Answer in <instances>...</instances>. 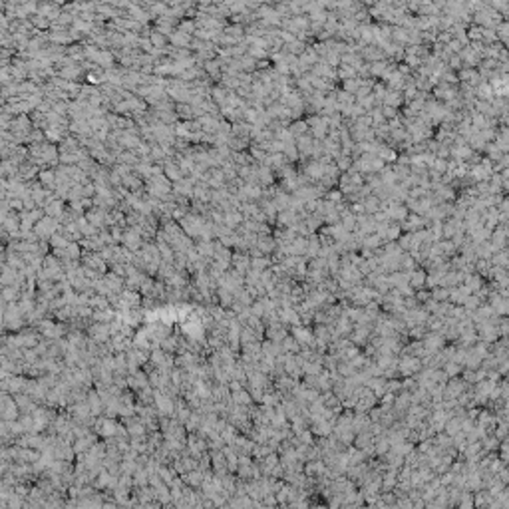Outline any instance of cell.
Masks as SVG:
<instances>
[{"label":"cell","instance_id":"obj_8","mask_svg":"<svg viewBox=\"0 0 509 509\" xmlns=\"http://www.w3.org/2000/svg\"><path fill=\"white\" fill-rule=\"evenodd\" d=\"M231 402L233 404H239V406H253V396H251V392L247 388H241V390H235V392H231Z\"/></svg>","mask_w":509,"mask_h":509},{"label":"cell","instance_id":"obj_4","mask_svg":"<svg viewBox=\"0 0 509 509\" xmlns=\"http://www.w3.org/2000/svg\"><path fill=\"white\" fill-rule=\"evenodd\" d=\"M86 332H88V336H90L92 340H96L98 344H104V342H107L112 338V326H110V322H92Z\"/></svg>","mask_w":509,"mask_h":509},{"label":"cell","instance_id":"obj_12","mask_svg":"<svg viewBox=\"0 0 509 509\" xmlns=\"http://www.w3.org/2000/svg\"><path fill=\"white\" fill-rule=\"evenodd\" d=\"M270 267V261L269 259H265L263 254H259V257H253V261H251V269H257V270H265Z\"/></svg>","mask_w":509,"mask_h":509},{"label":"cell","instance_id":"obj_13","mask_svg":"<svg viewBox=\"0 0 509 509\" xmlns=\"http://www.w3.org/2000/svg\"><path fill=\"white\" fill-rule=\"evenodd\" d=\"M40 181H42L44 185H54V183H56V173H54V171H42V173H40Z\"/></svg>","mask_w":509,"mask_h":509},{"label":"cell","instance_id":"obj_3","mask_svg":"<svg viewBox=\"0 0 509 509\" xmlns=\"http://www.w3.org/2000/svg\"><path fill=\"white\" fill-rule=\"evenodd\" d=\"M209 440L207 438H203V435H199L197 432H189L187 435V453H191L193 458H201L203 453H207L209 451Z\"/></svg>","mask_w":509,"mask_h":509},{"label":"cell","instance_id":"obj_2","mask_svg":"<svg viewBox=\"0 0 509 509\" xmlns=\"http://www.w3.org/2000/svg\"><path fill=\"white\" fill-rule=\"evenodd\" d=\"M60 227H62V223H60V219H56V217H50V215H46V217H42L38 223H36V227H34V231H36V235L40 237V239H44V241H48L52 235H56L58 231H60Z\"/></svg>","mask_w":509,"mask_h":509},{"label":"cell","instance_id":"obj_10","mask_svg":"<svg viewBox=\"0 0 509 509\" xmlns=\"http://www.w3.org/2000/svg\"><path fill=\"white\" fill-rule=\"evenodd\" d=\"M267 336H269V340L279 342V340L285 338V330H283V326L279 322H272V324H269V329H267Z\"/></svg>","mask_w":509,"mask_h":509},{"label":"cell","instance_id":"obj_11","mask_svg":"<svg viewBox=\"0 0 509 509\" xmlns=\"http://www.w3.org/2000/svg\"><path fill=\"white\" fill-rule=\"evenodd\" d=\"M261 253H270L272 249H275V243H272V239L270 237H261L259 235V239H257V245H254Z\"/></svg>","mask_w":509,"mask_h":509},{"label":"cell","instance_id":"obj_1","mask_svg":"<svg viewBox=\"0 0 509 509\" xmlns=\"http://www.w3.org/2000/svg\"><path fill=\"white\" fill-rule=\"evenodd\" d=\"M121 424L116 422V418H107V416H98L96 422H94V426H92V430L96 432V434L100 435V438H114V435L120 432Z\"/></svg>","mask_w":509,"mask_h":509},{"label":"cell","instance_id":"obj_6","mask_svg":"<svg viewBox=\"0 0 509 509\" xmlns=\"http://www.w3.org/2000/svg\"><path fill=\"white\" fill-rule=\"evenodd\" d=\"M251 261H253V257H251L249 251H237V253H233L231 267L235 270H239L241 275H247L251 270Z\"/></svg>","mask_w":509,"mask_h":509},{"label":"cell","instance_id":"obj_5","mask_svg":"<svg viewBox=\"0 0 509 509\" xmlns=\"http://www.w3.org/2000/svg\"><path fill=\"white\" fill-rule=\"evenodd\" d=\"M121 245L128 247V249H132V251H139V249L146 245V239H143V235H141L135 227H128V229L123 231Z\"/></svg>","mask_w":509,"mask_h":509},{"label":"cell","instance_id":"obj_7","mask_svg":"<svg viewBox=\"0 0 509 509\" xmlns=\"http://www.w3.org/2000/svg\"><path fill=\"white\" fill-rule=\"evenodd\" d=\"M181 479L187 483V485H191V487H195V489H199L201 485H203V481H205V474L201 471V469H191V471H187V474H183L181 476Z\"/></svg>","mask_w":509,"mask_h":509},{"label":"cell","instance_id":"obj_9","mask_svg":"<svg viewBox=\"0 0 509 509\" xmlns=\"http://www.w3.org/2000/svg\"><path fill=\"white\" fill-rule=\"evenodd\" d=\"M44 213L46 215H50V217L62 219V217L66 215V209H64L62 201H58V199H52V201H48V203L44 205Z\"/></svg>","mask_w":509,"mask_h":509}]
</instances>
